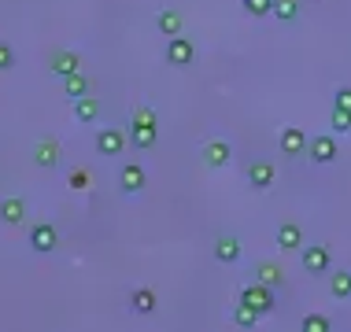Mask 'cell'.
<instances>
[{"label":"cell","mask_w":351,"mask_h":332,"mask_svg":"<svg viewBox=\"0 0 351 332\" xmlns=\"http://www.w3.org/2000/svg\"><path fill=\"white\" fill-rule=\"evenodd\" d=\"M333 107H344V111H351V85H344V89H337Z\"/></svg>","instance_id":"4dcf8cb0"},{"label":"cell","mask_w":351,"mask_h":332,"mask_svg":"<svg viewBox=\"0 0 351 332\" xmlns=\"http://www.w3.org/2000/svg\"><path fill=\"white\" fill-rule=\"evenodd\" d=\"M74 118L85 122V126H89V122H97V118H100V100L89 97V92H85V97H78V100H74Z\"/></svg>","instance_id":"e0dca14e"},{"label":"cell","mask_w":351,"mask_h":332,"mask_svg":"<svg viewBox=\"0 0 351 332\" xmlns=\"http://www.w3.org/2000/svg\"><path fill=\"white\" fill-rule=\"evenodd\" d=\"M145 185H148L145 166H141V163H122V170H119V188H122V192H126V196H137Z\"/></svg>","instance_id":"52a82bcc"},{"label":"cell","mask_w":351,"mask_h":332,"mask_svg":"<svg viewBox=\"0 0 351 332\" xmlns=\"http://www.w3.org/2000/svg\"><path fill=\"white\" fill-rule=\"evenodd\" d=\"M244 12L263 18V15H274V0H244Z\"/></svg>","instance_id":"4316f807"},{"label":"cell","mask_w":351,"mask_h":332,"mask_svg":"<svg viewBox=\"0 0 351 332\" xmlns=\"http://www.w3.org/2000/svg\"><path fill=\"white\" fill-rule=\"evenodd\" d=\"M300 325H303V332H329V325H333V321L322 318V314H307Z\"/></svg>","instance_id":"83f0119b"},{"label":"cell","mask_w":351,"mask_h":332,"mask_svg":"<svg viewBox=\"0 0 351 332\" xmlns=\"http://www.w3.org/2000/svg\"><path fill=\"white\" fill-rule=\"evenodd\" d=\"M49 66H52V74H60V78H67V74L82 71V60H78V52H71V49H60V52H52Z\"/></svg>","instance_id":"7c38bea8"},{"label":"cell","mask_w":351,"mask_h":332,"mask_svg":"<svg viewBox=\"0 0 351 332\" xmlns=\"http://www.w3.org/2000/svg\"><path fill=\"white\" fill-rule=\"evenodd\" d=\"M130 307H134V314H152V310H156V292L152 288H134L130 292Z\"/></svg>","instance_id":"44dd1931"},{"label":"cell","mask_w":351,"mask_h":332,"mask_svg":"<svg viewBox=\"0 0 351 332\" xmlns=\"http://www.w3.org/2000/svg\"><path fill=\"white\" fill-rule=\"evenodd\" d=\"M274 18H278V23H296L300 0H274Z\"/></svg>","instance_id":"cb8c5ba5"},{"label":"cell","mask_w":351,"mask_h":332,"mask_svg":"<svg viewBox=\"0 0 351 332\" xmlns=\"http://www.w3.org/2000/svg\"><path fill=\"white\" fill-rule=\"evenodd\" d=\"M15 66V49L8 41H0V71H12Z\"/></svg>","instance_id":"f546056e"},{"label":"cell","mask_w":351,"mask_h":332,"mask_svg":"<svg viewBox=\"0 0 351 332\" xmlns=\"http://www.w3.org/2000/svg\"><path fill=\"white\" fill-rule=\"evenodd\" d=\"M159 140V126H145V122H134L130 129V144L134 148H152Z\"/></svg>","instance_id":"d6986e66"},{"label":"cell","mask_w":351,"mask_h":332,"mask_svg":"<svg viewBox=\"0 0 351 332\" xmlns=\"http://www.w3.org/2000/svg\"><path fill=\"white\" fill-rule=\"evenodd\" d=\"M67 185L74 188V192H85V188L93 185V170L89 166H74L71 174H67Z\"/></svg>","instance_id":"d4e9b609"},{"label":"cell","mask_w":351,"mask_h":332,"mask_svg":"<svg viewBox=\"0 0 351 332\" xmlns=\"http://www.w3.org/2000/svg\"><path fill=\"white\" fill-rule=\"evenodd\" d=\"M329 126H333V133H351V111L333 107V115H329Z\"/></svg>","instance_id":"484cf974"},{"label":"cell","mask_w":351,"mask_h":332,"mask_svg":"<svg viewBox=\"0 0 351 332\" xmlns=\"http://www.w3.org/2000/svg\"><path fill=\"white\" fill-rule=\"evenodd\" d=\"M274 177H278V170H274V163H267V159H259V163L248 166V185L259 188V192H267L274 185Z\"/></svg>","instance_id":"8fae6325"},{"label":"cell","mask_w":351,"mask_h":332,"mask_svg":"<svg viewBox=\"0 0 351 332\" xmlns=\"http://www.w3.org/2000/svg\"><path fill=\"white\" fill-rule=\"evenodd\" d=\"M26 218V203L19 196H8V199H0V222H8V225H19Z\"/></svg>","instance_id":"ac0fdd59"},{"label":"cell","mask_w":351,"mask_h":332,"mask_svg":"<svg viewBox=\"0 0 351 332\" xmlns=\"http://www.w3.org/2000/svg\"><path fill=\"white\" fill-rule=\"evenodd\" d=\"M196 60V49H193V41L189 37H167V63L170 66H193Z\"/></svg>","instance_id":"5b68a950"},{"label":"cell","mask_w":351,"mask_h":332,"mask_svg":"<svg viewBox=\"0 0 351 332\" xmlns=\"http://www.w3.org/2000/svg\"><path fill=\"white\" fill-rule=\"evenodd\" d=\"M230 159H233V148L226 144V140H211V144H204V163L211 170H222Z\"/></svg>","instance_id":"4fadbf2b"},{"label":"cell","mask_w":351,"mask_h":332,"mask_svg":"<svg viewBox=\"0 0 351 332\" xmlns=\"http://www.w3.org/2000/svg\"><path fill=\"white\" fill-rule=\"evenodd\" d=\"M156 30L163 34V37H178L185 30V15L178 12V8H163V12L156 15Z\"/></svg>","instance_id":"30bf717a"},{"label":"cell","mask_w":351,"mask_h":332,"mask_svg":"<svg viewBox=\"0 0 351 332\" xmlns=\"http://www.w3.org/2000/svg\"><path fill=\"white\" fill-rule=\"evenodd\" d=\"M215 259L222 262V266L241 262V240H237V236H218V244H215Z\"/></svg>","instance_id":"5bb4252c"},{"label":"cell","mask_w":351,"mask_h":332,"mask_svg":"<svg viewBox=\"0 0 351 332\" xmlns=\"http://www.w3.org/2000/svg\"><path fill=\"white\" fill-rule=\"evenodd\" d=\"M307 155L315 159V163H333V159L340 155V144H337V137L333 133H318V137H311V144H307Z\"/></svg>","instance_id":"277c9868"},{"label":"cell","mask_w":351,"mask_h":332,"mask_svg":"<svg viewBox=\"0 0 351 332\" xmlns=\"http://www.w3.org/2000/svg\"><path fill=\"white\" fill-rule=\"evenodd\" d=\"M307 144H311V137L300 126H285L281 129V155H289V159L307 155Z\"/></svg>","instance_id":"ba28073f"},{"label":"cell","mask_w":351,"mask_h":332,"mask_svg":"<svg viewBox=\"0 0 351 332\" xmlns=\"http://www.w3.org/2000/svg\"><path fill=\"white\" fill-rule=\"evenodd\" d=\"M34 163L41 166V170H56V166H60V140H52V137L37 140V148H34Z\"/></svg>","instance_id":"9c48e42d"},{"label":"cell","mask_w":351,"mask_h":332,"mask_svg":"<svg viewBox=\"0 0 351 332\" xmlns=\"http://www.w3.org/2000/svg\"><path fill=\"white\" fill-rule=\"evenodd\" d=\"M241 303H248L252 310H259V314H270L274 310V288H267V284L252 281L248 288H241V296H237Z\"/></svg>","instance_id":"7a4b0ae2"},{"label":"cell","mask_w":351,"mask_h":332,"mask_svg":"<svg viewBox=\"0 0 351 332\" xmlns=\"http://www.w3.org/2000/svg\"><path fill=\"white\" fill-rule=\"evenodd\" d=\"M134 122H145V126H159L156 111H152V107H145V103H137V107H134Z\"/></svg>","instance_id":"f1b7e54d"},{"label":"cell","mask_w":351,"mask_h":332,"mask_svg":"<svg viewBox=\"0 0 351 332\" xmlns=\"http://www.w3.org/2000/svg\"><path fill=\"white\" fill-rule=\"evenodd\" d=\"M126 144H130V133H122L119 126H104L100 133H97V151L100 155H122L126 151Z\"/></svg>","instance_id":"6da1fadb"},{"label":"cell","mask_w":351,"mask_h":332,"mask_svg":"<svg viewBox=\"0 0 351 332\" xmlns=\"http://www.w3.org/2000/svg\"><path fill=\"white\" fill-rule=\"evenodd\" d=\"M30 248L37 255H49L60 248V233H56V225L52 222H37L34 229H30Z\"/></svg>","instance_id":"8992f818"},{"label":"cell","mask_w":351,"mask_h":332,"mask_svg":"<svg viewBox=\"0 0 351 332\" xmlns=\"http://www.w3.org/2000/svg\"><path fill=\"white\" fill-rule=\"evenodd\" d=\"M252 273H255V281L267 284V288H281V284H285V270L278 262H259Z\"/></svg>","instance_id":"2e32d148"},{"label":"cell","mask_w":351,"mask_h":332,"mask_svg":"<svg viewBox=\"0 0 351 332\" xmlns=\"http://www.w3.org/2000/svg\"><path fill=\"white\" fill-rule=\"evenodd\" d=\"M63 92H67L71 100H78V97H85V92H89V78H85L82 71H74V74H67V78H63Z\"/></svg>","instance_id":"603a6c76"},{"label":"cell","mask_w":351,"mask_h":332,"mask_svg":"<svg viewBox=\"0 0 351 332\" xmlns=\"http://www.w3.org/2000/svg\"><path fill=\"white\" fill-rule=\"evenodd\" d=\"M259 310H252L248 307V303H241V299H237V307H233V325H241V329H255V325H259Z\"/></svg>","instance_id":"7402d4cb"},{"label":"cell","mask_w":351,"mask_h":332,"mask_svg":"<svg viewBox=\"0 0 351 332\" xmlns=\"http://www.w3.org/2000/svg\"><path fill=\"white\" fill-rule=\"evenodd\" d=\"M329 296L333 299H351V270H337V273H329Z\"/></svg>","instance_id":"ffe728a7"},{"label":"cell","mask_w":351,"mask_h":332,"mask_svg":"<svg viewBox=\"0 0 351 332\" xmlns=\"http://www.w3.org/2000/svg\"><path fill=\"white\" fill-rule=\"evenodd\" d=\"M300 262H303V270L307 273H329V262H333V255H329L326 244H307V248L300 251Z\"/></svg>","instance_id":"3957f363"},{"label":"cell","mask_w":351,"mask_h":332,"mask_svg":"<svg viewBox=\"0 0 351 332\" xmlns=\"http://www.w3.org/2000/svg\"><path fill=\"white\" fill-rule=\"evenodd\" d=\"M278 244H281V251H300V248H303V229H300V222H281Z\"/></svg>","instance_id":"9a60e30c"}]
</instances>
